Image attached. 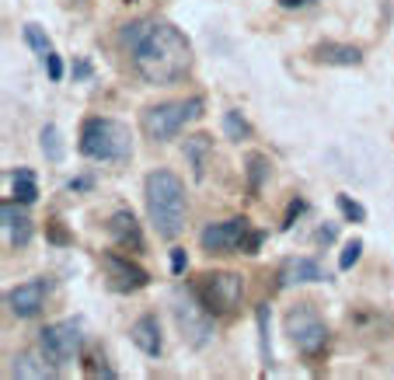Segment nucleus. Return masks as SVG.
<instances>
[{"label":"nucleus","mask_w":394,"mask_h":380,"mask_svg":"<svg viewBox=\"0 0 394 380\" xmlns=\"http://www.w3.org/2000/svg\"><path fill=\"white\" fill-rule=\"evenodd\" d=\"M14 199L32 206L39 199V182H35V171L32 168H18L14 171Z\"/></svg>","instance_id":"nucleus-19"},{"label":"nucleus","mask_w":394,"mask_h":380,"mask_svg":"<svg viewBox=\"0 0 394 380\" xmlns=\"http://www.w3.org/2000/svg\"><path fill=\"white\" fill-rule=\"evenodd\" d=\"M25 202H4L0 206V220H4V231H8V241L14 244V248H25L28 241H32V220L25 216V209H21Z\"/></svg>","instance_id":"nucleus-16"},{"label":"nucleus","mask_w":394,"mask_h":380,"mask_svg":"<svg viewBox=\"0 0 394 380\" xmlns=\"http://www.w3.org/2000/svg\"><path fill=\"white\" fill-rule=\"evenodd\" d=\"M81 154L91 160H129L133 157V133L126 123L119 119H105V116H91L81 123Z\"/></svg>","instance_id":"nucleus-3"},{"label":"nucleus","mask_w":394,"mask_h":380,"mask_svg":"<svg viewBox=\"0 0 394 380\" xmlns=\"http://www.w3.org/2000/svg\"><path fill=\"white\" fill-rule=\"evenodd\" d=\"M360 255H363V241H360V237H353V241L342 248V255H339V268H342V273H349V268L360 262Z\"/></svg>","instance_id":"nucleus-26"},{"label":"nucleus","mask_w":394,"mask_h":380,"mask_svg":"<svg viewBox=\"0 0 394 380\" xmlns=\"http://www.w3.org/2000/svg\"><path fill=\"white\" fill-rule=\"evenodd\" d=\"M255 321H258V342H262V363L265 370L276 363L272 359V339H269V304H258L255 307Z\"/></svg>","instance_id":"nucleus-22"},{"label":"nucleus","mask_w":394,"mask_h":380,"mask_svg":"<svg viewBox=\"0 0 394 380\" xmlns=\"http://www.w3.org/2000/svg\"><path fill=\"white\" fill-rule=\"evenodd\" d=\"M87 373H91V377H105V380L116 377V370L105 366V359H98V356H87Z\"/></svg>","instance_id":"nucleus-28"},{"label":"nucleus","mask_w":394,"mask_h":380,"mask_svg":"<svg viewBox=\"0 0 394 380\" xmlns=\"http://www.w3.org/2000/svg\"><path fill=\"white\" fill-rule=\"evenodd\" d=\"M209 154H213V140H209L206 133L185 136V160H189V168H192V178H196V182H203V178H206Z\"/></svg>","instance_id":"nucleus-17"},{"label":"nucleus","mask_w":394,"mask_h":380,"mask_svg":"<svg viewBox=\"0 0 394 380\" xmlns=\"http://www.w3.org/2000/svg\"><path fill=\"white\" fill-rule=\"evenodd\" d=\"M203 108H206V101H203L199 94H196V98H185V101H160V105H150V108H143V116H140L143 136L154 140V143L175 140L185 123H192V119L203 116Z\"/></svg>","instance_id":"nucleus-4"},{"label":"nucleus","mask_w":394,"mask_h":380,"mask_svg":"<svg viewBox=\"0 0 394 380\" xmlns=\"http://www.w3.org/2000/svg\"><path fill=\"white\" fill-rule=\"evenodd\" d=\"M21 32H25V42H28V49H32V52H39V56H45V52H52V42H49V35L42 32V25L28 21Z\"/></svg>","instance_id":"nucleus-24"},{"label":"nucleus","mask_w":394,"mask_h":380,"mask_svg":"<svg viewBox=\"0 0 394 380\" xmlns=\"http://www.w3.org/2000/svg\"><path fill=\"white\" fill-rule=\"evenodd\" d=\"M251 234L255 231L248 224V216H231V220H220V224H206L199 231V248L206 255H234V251L248 255Z\"/></svg>","instance_id":"nucleus-7"},{"label":"nucleus","mask_w":394,"mask_h":380,"mask_svg":"<svg viewBox=\"0 0 394 380\" xmlns=\"http://www.w3.org/2000/svg\"><path fill=\"white\" fill-rule=\"evenodd\" d=\"M67 189H70V192H87V189H91V178H70Z\"/></svg>","instance_id":"nucleus-33"},{"label":"nucleus","mask_w":394,"mask_h":380,"mask_svg":"<svg viewBox=\"0 0 394 380\" xmlns=\"http://www.w3.org/2000/svg\"><path fill=\"white\" fill-rule=\"evenodd\" d=\"M108 234H112V241H116L119 248H126V251H143V231L136 224L133 209H116V213H112L108 216Z\"/></svg>","instance_id":"nucleus-13"},{"label":"nucleus","mask_w":394,"mask_h":380,"mask_svg":"<svg viewBox=\"0 0 394 380\" xmlns=\"http://www.w3.org/2000/svg\"><path fill=\"white\" fill-rule=\"evenodd\" d=\"M223 133H227V140L241 143V140L251 136V126H248V119L238 112V108H231V112H223Z\"/></svg>","instance_id":"nucleus-23"},{"label":"nucleus","mask_w":394,"mask_h":380,"mask_svg":"<svg viewBox=\"0 0 394 380\" xmlns=\"http://www.w3.org/2000/svg\"><path fill=\"white\" fill-rule=\"evenodd\" d=\"M39 147H42L45 160H52V165H60V160H63V140H60V129H56L52 123L42 126V133H39Z\"/></svg>","instance_id":"nucleus-21"},{"label":"nucleus","mask_w":394,"mask_h":380,"mask_svg":"<svg viewBox=\"0 0 394 380\" xmlns=\"http://www.w3.org/2000/svg\"><path fill=\"white\" fill-rule=\"evenodd\" d=\"M143 202H147V216H150V227L157 231L160 241H175L185 231V182L167 171L157 168L147 175L143 182Z\"/></svg>","instance_id":"nucleus-2"},{"label":"nucleus","mask_w":394,"mask_h":380,"mask_svg":"<svg viewBox=\"0 0 394 380\" xmlns=\"http://www.w3.org/2000/svg\"><path fill=\"white\" fill-rule=\"evenodd\" d=\"M70 4H84V0H70Z\"/></svg>","instance_id":"nucleus-35"},{"label":"nucleus","mask_w":394,"mask_h":380,"mask_svg":"<svg viewBox=\"0 0 394 380\" xmlns=\"http://www.w3.org/2000/svg\"><path fill=\"white\" fill-rule=\"evenodd\" d=\"M119 45L129 52L133 70L154 87L178 84L192 67V45L185 32L160 18H136L123 25Z\"/></svg>","instance_id":"nucleus-1"},{"label":"nucleus","mask_w":394,"mask_h":380,"mask_svg":"<svg viewBox=\"0 0 394 380\" xmlns=\"http://www.w3.org/2000/svg\"><path fill=\"white\" fill-rule=\"evenodd\" d=\"M304 209H307V202H304V199H293V202H290V209H287V216H283V231H290V227H293V220H297V216H300Z\"/></svg>","instance_id":"nucleus-29"},{"label":"nucleus","mask_w":394,"mask_h":380,"mask_svg":"<svg viewBox=\"0 0 394 380\" xmlns=\"http://www.w3.org/2000/svg\"><path fill=\"white\" fill-rule=\"evenodd\" d=\"M311 60L314 63H324V67H360L363 63V49L353 45V42H331V39H324V42H318L311 49Z\"/></svg>","instance_id":"nucleus-12"},{"label":"nucleus","mask_w":394,"mask_h":380,"mask_svg":"<svg viewBox=\"0 0 394 380\" xmlns=\"http://www.w3.org/2000/svg\"><path fill=\"white\" fill-rule=\"evenodd\" d=\"M276 4L283 8V11H307V8L318 4V0H276Z\"/></svg>","instance_id":"nucleus-31"},{"label":"nucleus","mask_w":394,"mask_h":380,"mask_svg":"<svg viewBox=\"0 0 394 380\" xmlns=\"http://www.w3.org/2000/svg\"><path fill=\"white\" fill-rule=\"evenodd\" d=\"M81 346H84L81 321H56V324H45V328L39 332V352L56 370H63L67 363H74V356L81 352Z\"/></svg>","instance_id":"nucleus-8"},{"label":"nucleus","mask_w":394,"mask_h":380,"mask_svg":"<svg viewBox=\"0 0 394 380\" xmlns=\"http://www.w3.org/2000/svg\"><path fill=\"white\" fill-rule=\"evenodd\" d=\"M335 202H339V213L346 216V220H353V224H363L366 220V209H363V202H356L353 196H335Z\"/></svg>","instance_id":"nucleus-25"},{"label":"nucleus","mask_w":394,"mask_h":380,"mask_svg":"<svg viewBox=\"0 0 394 380\" xmlns=\"http://www.w3.org/2000/svg\"><path fill=\"white\" fill-rule=\"evenodd\" d=\"M192 293L199 297V304L213 317L234 314L245 300V276H238V273H206L192 283Z\"/></svg>","instance_id":"nucleus-5"},{"label":"nucleus","mask_w":394,"mask_h":380,"mask_svg":"<svg viewBox=\"0 0 394 380\" xmlns=\"http://www.w3.org/2000/svg\"><path fill=\"white\" fill-rule=\"evenodd\" d=\"M74 77H91V67H87V63L81 60V63L74 67Z\"/></svg>","instance_id":"nucleus-34"},{"label":"nucleus","mask_w":394,"mask_h":380,"mask_svg":"<svg viewBox=\"0 0 394 380\" xmlns=\"http://www.w3.org/2000/svg\"><path fill=\"white\" fill-rule=\"evenodd\" d=\"M11 363H14V370H11L14 377H28V380H45V377H56V366H52L42 352H39V356H35V352H21V356H14Z\"/></svg>","instance_id":"nucleus-18"},{"label":"nucleus","mask_w":394,"mask_h":380,"mask_svg":"<svg viewBox=\"0 0 394 380\" xmlns=\"http://www.w3.org/2000/svg\"><path fill=\"white\" fill-rule=\"evenodd\" d=\"M328 273L314 258H290L279 268V286H297V283H324Z\"/></svg>","instance_id":"nucleus-15"},{"label":"nucleus","mask_w":394,"mask_h":380,"mask_svg":"<svg viewBox=\"0 0 394 380\" xmlns=\"http://www.w3.org/2000/svg\"><path fill=\"white\" fill-rule=\"evenodd\" d=\"M49 290H52V283L49 279H28V283H21V286H14V290H8L4 293V304H8V310L14 314V317H35L42 307H45V297H49Z\"/></svg>","instance_id":"nucleus-11"},{"label":"nucleus","mask_w":394,"mask_h":380,"mask_svg":"<svg viewBox=\"0 0 394 380\" xmlns=\"http://www.w3.org/2000/svg\"><path fill=\"white\" fill-rule=\"evenodd\" d=\"M101 268H105L108 286L119 290V293H136V290L150 286V273H147V268L136 265V262H129L119 251H105L101 255Z\"/></svg>","instance_id":"nucleus-10"},{"label":"nucleus","mask_w":394,"mask_h":380,"mask_svg":"<svg viewBox=\"0 0 394 380\" xmlns=\"http://www.w3.org/2000/svg\"><path fill=\"white\" fill-rule=\"evenodd\" d=\"M314 237H318V244H331V241H335V224H328V227H321V231H318Z\"/></svg>","instance_id":"nucleus-32"},{"label":"nucleus","mask_w":394,"mask_h":380,"mask_svg":"<svg viewBox=\"0 0 394 380\" xmlns=\"http://www.w3.org/2000/svg\"><path fill=\"white\" fill-rule=\"evenodd\" d=\"M129 342L143 352V356H160L164 349V339H160V324L154 314H140L129 328Z\"/></svg>","instance_id":"nucleus-14"},{"label":"nucleus","mask_w":394,"mask_h":380,"mask_svg":"<svg viewBox=\"0 0 394 380\" xmlns=\"http://www.w3.org/2000/svg\"><path fill=\"white\" fill-rule=\"evenodd\" d=\"M283 324H287V335H290V342L297 346L300 356H318V352H324V346H328V324L321 321V314H318L311 304L290 307Z\"/></svg>","instance_id":"nucleus-6"},{"label":"nucleus","mask_w":394,"mask_h":380,"mask_svg":"<svg viewBox=\"0 0 394 380\" xmlns=\"http://www.w3.org/2000/svg\"><path fill=\"white\" fill-rule=\"evenodd\" d=\"M175 321H178V328H182V339L189 342V346H196V349H203L209 339H213V314L199 304V297L192 293V286H189V293L182 297H175Z\"/></svg>","instance_id":"nucleus-9"},{"label":"nucleus","mask_w":394,"mask_h":380,"mask_svg":"<svg viewBox=\"0 0 394 380\" xmlns=\"http://www.w3.org/2000/svg\"><path fill=\"white\" fill-rule=\"evenodd\" d=\"M185 268H189V255H185V248H172V273L182 276Z\"/></svg>","instance_id":"nucleus-30"},{"label":"nucleus","mask_w":394,"mask_h":380,"mask_svg":"<svg viewBox=\"0 0 394 380\" xmlns=\"http://www.w3.org/2000/svg\"><path fill=\"white\" fill-rule=\"evenodd\" d=\"M42 60H45V74H49V81H52V84H60V81H63V60L56 56V52H45Z\"/></svg>","instance_id":"nucleus-27"},{"label":"nucleus","mask_w":394,"mask_h":380,"mask_svg":"<svg viewBox=\"0 0 394 380\" xmlns=\"http://www.w3.org/2000/svg\"><path fill=\"white\" fill-rule=\"evenodd\" d=\"M245 165H248V192L258 196V192H262V182L269 178V168H272V165H269L265 154H248Z\"/></svg>","instance_id":"nucleus-20"}]
</instances>
